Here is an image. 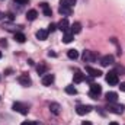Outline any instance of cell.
<instances>
[{"instance_id": "ba28073f", "label": "cell", "mask_w": 125, "mask_h": 125, "mask_svg": "<svg viewBox=\"0 0 125 125\" xmlns=\"http://www.w3.org/2000/svg\"><path fill=\"white\" fill-rule=\"evenodd\" d=\"M18 82H19L22 86H31L32 84V80L28 74H21V76L18 77Z\"/></svg>"}, {"instance_id": "484cf974", "label": "cell", "mask_w": 125, "mask_h": 125, "mask_svg": "<svg viewBox=\"0 0 125 125\" xmlns=\"http://www.w3.org/2000/svg\"><path fill=\"white\" fill-rule=\"evenodd\" d=\"M13 3H16V4H21V6H23V4H28V3H29V0H13Z\"/></svg>"}, {"instance_id": "83f0119b", "label": "cell", "mask_w": 125, "mask_h": 125, "mask_svg": "<svg viewBox=\"0 0 125 125\" xmlns=\"http://www.w3.org/2000/svg\"><path fill=\"white\" fill-rule=\"evenodd\" d=\"M119 89H121V92H125V82H122V83L119 84Z\"/></svg>"}, {"instance_id": "2e32d148", "label": "cell", "mask_w": 125, "mask_h": 125, "mask_svg": "<svg viewBox=\"0 0 125 125\" xmlns=\"http://www.w3.org/2000/svg\"><path fill=\"white\" fill-rule=\"evenodd\" d=\"M70 31H71L73 35H74V33H80V32H82V23H80V22H74V23L70 26Z\"/></svg>"}, {"instance_id": "44dd1931", "label": "cell", "mask_w": 125, "mask_h": 125, "mask_svg": "<svg viewBox=\"0 0 125 125\" xmlns=\"http://www.w3.org/2000/svg\"><path fill=\"white\" fill-rule=\"evenodd\" d=\"M67 57L71 58V60H76V58H79V51L77 50H68L67 51Z\"/></svg>"}, {"instance_id": "d6986e66", "label": "cell", "mask_w": 125, "mask_h": 125, "mask_svg": "<svg viewBox=\"0 0 125 125\" xmlns=\"http://www.w3.org/2000/svg\"><path fill=\"white\" fill-rule=\"evenodd\" d=\"M83 80H84V74H82L80 71H76L74 76H73V82L74 83H82Z\"/></svg>"}, {"instance_id": "d590c367", "label": "cell", "mask_w": 125, "mask_h": 125, "mask_svg": "<svg viewBox=\"0 0 125 125\" xmlns=\"http://www.w3.org/2000/svg\"><path fill=\"white\" fill-rule=\"evenodd\" d=\"M0 58H1V51H0Z\"/></svg>"}, {"instance_id": "7c38bea8", "label": "cell", "mask_w": 125, "mask_h": 125, "mask_svg": "<svg viewBox=\"0 0 125 125\" xmlns=\"http://www.w3.org/2000/svg\"><path fill=\"white\" fill-rule=\"evenodd\" d=\"M39 6H41V9L44 12V16H51L52 15V10H51V7H50L48 3H39Z\"/></svg>"}, {"instance_id": "3957f363", "label": "cell", "mask_w": 125, "mask_h": 125, "mask_svg": "<svg viewBox=\"0 0 125 125\" xmlns=\"http://www.w3.org/2000/svg\"><path fill=\"white\" fill-rule=\"evenodd\" d=\"M102 93V86L100 84H97V83H93L92 86H90V92H89V96L92 97V99H97L99 96Z\"/></svg>"}, {"instance_id": "7402d4cb", "label": "cell", "mask_w": 125, "mask_h": 125, "mask_svg": "<svg viewBox=\"0 0 125 125\" xmlns=\"http://www.w3.org/2000/svg\"><path fill=\"white\" fill-rule=\"evenodd\" d=\"M36 73L41 74V76H44V74L47 73V65H45L44 62H39V65L36 67Z\"/></svg>"}, {"instance_id": "1f68e13d", "label": "cell", "mask_w": 125, "mask_h": 125, "mask_svg": "<svg viewBox=\"0 0 125 125\" xmlns=\"http://www.w3.org/2000/svg\"><path fill=\"white\" fill-rule=\"evenodd\" d=\"M82 125H92V122H89V121H83Z\"/></svg>"}, {"instance_id": "4fadbf2b", "label": "cell", "mask_w": 125, "mask_h": 125, "mask_svg": "<svg viewBox=\"0 0 125 125\" xmlns=\"http://www.w3.org/2000/svg\"><path fill=\"white\" fill-rule=\"evenodd\" d=\"M58 12H60V15H62V16H71L73 9L71 7H67V6H60L58 7Z\"/></svg>"}, {"instance_id": "8fae6325", "label": "cell", "mask_w": 125, "mask_h": 125, "mask_svg": "<svg viewBox=\"0 0 125 125\" xmlns=\"http://www.w3.org/2000/svg\"><path fill=\"white\" fill-rule=\"evenodd\" d=\"M86 71H87L92 77H100V76H102V71H100V70L93 68V67H90V65H87V67H86Z\"/></svg>"}, {"instance_id": "f1b7e54d", "label": "cell", "mask_w": 125, "mask_h": 125, "mask_svg": "<svg viewBox=\"0 0 125 125\" xmlns=\"http://www.w3.org/2000/svg\"><path fill=\"white\" fill-rule=\"evenodd\" d=\"M48 55H50V57H57V54H55L54 51H48Z\"/></svg>"}, {"instance_id": "ffe728a7", "label": "cell", "mask_w": 125, "mask_h": 125, "mask_svg": "<svg viewBox=\"0 0 125 125\" xmlns=\"http://www.w3.org/2000/svg\"><path fill=\"white\" fill-rule=\"evenodd\" d=\"M36 18H38V12H36L35 9L28 10V13H26V19H28V21H35Z\"/></svg>"}, {"instance_id": "7a4b0ae2", "label": "cell", "mask_w": 125, "mask_h": 125, "mask_svg": "<svg viewBox=\"0 0 125 125\" xmlns=\"http://www.w3.org/2000/svg\"><path fill=\"white\" fill-rule=\"evenodd\" d=\"M106 83H109V86H116L119 83V77H118V73L116 71H109L106 73Z\"/></svg>"}, {"instance_id": "ac0fdd59", "label": "cell", "mask_w": 125, "mask_h": 125, "mask_svg": "<svg viewBox=\"0 0 125 125\" xmlns=\"http://www.w3.org/2000/svg\"><path fill=\"white\" fill-rule=\"evenodd\" d=\"M15 41L19 42V44H23L26 41V36L22 33V32H15Z\"/></svg>"}, {"instance_id": "5b68a950", "label": "cell", "mask_w": 125, "mask_h": 125, "mask_svg": "<svg viewBox=\"0 0 125 125\" xmlns=\"http://www.w3.org/2000/svg\"><path fill=\"white\" fill-rule=\"evenodd\" d=\"M82 58H83L86 62H93L94 60L97 58V54H96V52H93V51H89V50H86V51L83 52Z\"/></svg>"}, {"instance_id": "9a60e30c", "label": "cell", "mask_w": 125, "mask_h": 125, "mask_svg": "<svg viewBox=\"0 0 125 125\" xmlns=\"http://www.w3.org/2000/svg\"><path fill=\"white\" fill-rule=\"evenodd\" d=\"M105 96H106V100H108L109 103H115V102L118 100V93H116V92H108Z\"/></svg>"}, {"instance_id": "4dcf8cb0", "label": "cell", "mask_w": 125, "mask_h": 125, "mask_svg": "<svg viewBox=\"0 0 125 125\" xmlns=\"http://www.w3.org/2000/svg\"><path fill=\"white\" fill-rule=\"evenodd\" d=\"M21 125H32V122H29V121H23Z\"/></svg>"}, {"instance_id": "603a6c76", "label": "cell", "mask_w": 125, "mask_h": 125, "mask_svg": "<svg viewBox=\"0 0 125 125\" xmlns=\"http://www.w3.org/2000/svg\"><path fill=\"white\" fill-rule=\"evenodd\" d=\"M50 111H51L54 115H58V114H60V105H58V103H50Z\"/></svg>"}, {"instance_id": "e0dca14e", "label": "cell", "mask_w": 125, "mask_h": 125, "mask_svg": "<svg viewBox=\"0 0 125 125\" xmlns=\"http://www.w3.org/2000/svg\"><path fill=\"white\" fill-rule=\"evenodd\" d=\"M73 38H74V35L71 33V31L68 29L67 32H64V36H62V42L64 44H70L71 41H73Z\"/></svg>"}, {"instance_id": "d6a6232c", "label": "cell", "mask_w": 125, "mask_h": 125, "mask_svg": "<svg viewBox=\"0 0 125 125\" xmlns=\"http://www.w3.org/2000/svg\"><path fill=\"white\" fill-rule=\"evenodd\" d=\"M3 18H4V13H3V12H0V21H1Z\"/></svg>"}, {"instance_id": "9c48e42d", "label": "cell", "mask_w": 125, "mask_h": 125, "mask_svg": "<svg viewBox=\"0 0 125 125\" xmlns=\"http://www.w3.org/2000/svg\"><path fill=\"white\" fill-rule=\"evenodd\" d=\"M54 80H55V77H54V74H44V77H42V84L44 86H51L52 83H54Z\"/></svg>"}, {"instance_id": "e575fe53", "label": "cell", "mask_w": 125, "mask_h": 125, "mask_svg": "<svg viewBox=\"0 0 125 125\" xmlns=\"http://www.w3.org/2000/svg\"><path fill=\"white\" fill-rule=\"evenodd\" d=\"M32 125H41L39 122H32Z\"/></svg>"}, {"instance_id": "52a82bcc", "label": "cell", "mask_w": 125, "mask_h": 125, "mask_svg": "<svg viewBox=\"0 0 125 125\" xmlns=\"http://www.w3.org/2000/svg\"><path fill=\"white\" fill-rule=\"evenodd\" d=\"M92 109H93V108H92L90 105H79V106L76 108V112H77L79 115H82V116H83V115L89 114Z\"/></svg>"}, {"instance_id": "8992f818", "label": "cell", "mask_w": 125, "mask_h": 125, "mask_svg": "<svg viewBox=\"0 0 125 125\" xmlns=\"http://www.w3.org/2000/svg\"><path fill=\"white\" fill-rule=\"evenodd\" d=\"M114 61H115L114 55L108 54V55H103V57L100 58V65H102V67H108V65H112Z\"/></svg>"}, {"instance_id": "f546056e", "label": "cell", "mask_w": 125, "mask_h": 125, "mask_svg": "<svg viewBox=\"0 0 125 125\" xmlns=\"http://www.w3.org/2000/svg\"><path fill=\"white\" fill-rule=\"evenodd\" d=\"M0 45H4V47H6V45H7L6 39H3V38H1V39H0Z\"/></svg>"}, {"instance_id": "30bf717a", "label": "cell", "mask_w": 125, "mask_h": 125, "mask_svg": "<svg viewBox=\"0 0 125 125\" xmlns=\"http://www.w3.org/2000/svg\"><path fill=\"white\" fill-rule=\"evenodd\" d=\"M57 29H60L61 32H67L70 29V23H68V21H67V18H64L60 21V23L57 25Z\"/></svg>"}, {"instance_id": "277c9868", "label": "cell", "mask_w": 125, "mask_h": 125, "mask_svg": "<svg viewBox=\"0 0 125 125\" xmlns=\"http://www.w3.org/2000/svg\"><path fill=\"white\" fill-rule=\"evenodd\" d=\"M12 108H13V111H15V112H19V114H22V115H26V114L29 112L28 106H26V105H23V103H21V102H15Z\"/></svg>"}, {"instance_id": "5bb4252c", "label": "cell", "mask_w": 125, "mask_h": 125, "mask_svg": "<svg viewBox=\"0 0 125 125\" xmlns=\"http://www.w3.org/2000/svg\"><path fill=\"white\" fill-rule=\"evenodd\" d=\"M35 36H36L39 41H45V39L48 38V31H47V29H39V31H36Z\"/></svg>"}, {"instance_id": "4316f807", "label": "cell", "mask_w": 125, "mask_h": 125, "mask_svg": "<svg viewBox=\"0 0 125 125\" xmlns=\"http://www.w3.org/2000/svg\"><path fill=\"white\" fill-rule=\"evenodd\" d=\"M57 29V25H54V23H51L50 26H48V32H54Z\"/></svg>"}, {"instance_id": "6da1fadb", "label": "cell", "mask_w": 125, "mask_h": 125, "mask_svg": "<svg viewBox=\"0 0 125 125\" xmlns=\"http://www.w3.org/2000/svg\"><path fill=\"white\" fill-rule=\"evenodd\" d=\"M106 109L109 111V112H112V114H116V115H121V114H124L125 111V105H119V103H108V106H106Z\"/></svg>"}, {"instance_id": "836d02e7", "label": "cell", "mask_w": 125, "mask_h": 125, "mask_svg": "<svg viewBox=\"0 0 125 125\" xmlns=\"http://www.w3.org/2000/svg\"><path fill=\"white\" fill-rule=\"evenodd\" d=\"M109 125H118V122H111Z\"/></svg>"}, {"instance_id": "d4e9b609", "label": "cell", "mask_w": 125, "mask_h": 125, "mask_svg": "<svg viewBox=\"0 0 125 125\" xmlns=\"http://www.w3.org/2000/svg\"><path fill=\"white\" fill-rule=\"evenodd\" d=\"M65 93L74 96V94H77V89H76L74 86H71V84H70V86H65Z\"/></svg>"}, {"instance_id": "cb8c5ba5", "label": "cell", "mask_w": 125, "mask_h": 125, "mask_svg": "<svg viewBox=\"0 0 125 125\" xmlns=\"http://www.w3.org/2000/svg\"><path fill=\"white\" fill-rule=\"evenodd\" d=\"M77 0H60V6H67V7H73L76 4Z\"/></svg>"}]
</instances>
